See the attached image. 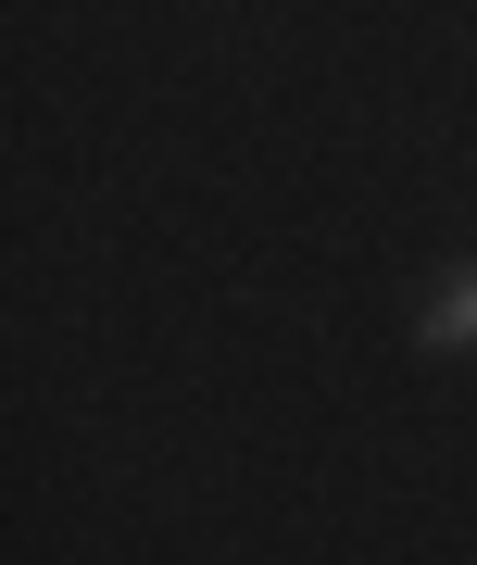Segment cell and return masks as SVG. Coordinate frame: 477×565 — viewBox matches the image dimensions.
<instances>
[{"label": "cell", "mask_w": 477, "mask_h": 565, "mask_svg": "<svg viewBox=\"0 0 477 565\" xmlns=\"http://www.w3.org/2000/svg\"><path fill=\"white\" fill-rule=\"evenodd\" d=\"M427 352H477V252L439 264V289H427V327H415Z\"/></svg>", "instance_id": "6da1fadb"}]
</instances>
